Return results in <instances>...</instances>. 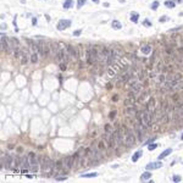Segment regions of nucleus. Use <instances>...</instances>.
Here are the masks:
<instances>
[{"label":"nucleus","mask_w":183,"mask_h":183,"mask_svg":"<svg viewBox=\"0 0 183 183\" xmlns=\"http://www.w3.org/2000/svg\"><path fill=\"white\" fill-rule=\"evenodd\" d=\"M125 132H126V134H125V144H126V146L127 148H131V146H133L134 144H136V136H134V132L132 131V129H129V128H125Z\"/></svg>","instance_id":"obj_1"},{"label":"nucleus","mask_w":183,"mask_h":183,"mask_svg":"<svg viewBox=\"0 0 183 183\" xmlns=\"http://www.w3.org/2000/svg\"><path fill=\"white\" fill-rule=\"evenodd\" d=\"M28 159H29V162H31V171H32V172H37V171L39 170L40 164L38 162L36 154H34V153H32V151H31V153H28Z\"/></svg>","instance_id":"obj_2"},{"label":"nucleus","mask_w":183,"mask_h":183,"mask_svg":"<svg viewBox=\"0 0 183 183\" xmlns=\"http://www.w3.org/2000/svg\"><path fill=\"white\" fill-rule=\"evenodd\" d=\"M12 166V156L11 155H5L1 154V168H10Z\"/></svg>","instance_id":"obj_3"},{"label":"nucleus","mask_w":183,"mask_h":183,"mask_svg":"<svg viewBox=\"0 0 183 183\" xmlns=\"http://www.w3.org/2000/svg\"><path fill=\"white\" fill-rule=\"evenodd\" d=\"M120 70H121V67H120L119 62L116 61V62H114L112 65L109 66V68H108V74H109L110 77H114V76H116V74L119 73Z\"/></svg>","instance_id":"obj_4"},{"label":"nucleus","mask_w":183,"mask_h":183,"mask_svg":"<svg viewBox=\"0 0 183 183\" xmlns=\"http://www.w3.org/2000/svg\"><path fill=\"white\" fill-rule=\"evenodd\" d=\"M66 51L70 56H72L73 59H79V54H78V49L76 46H72L70 44L66 45Z\"/></svg>","instance_id":"obj_5"},{"label":"nucleus","mask_w":183,"mask_h":183,"mask_svg":"<svg viewBox=\"0 0 183 183\" xmlns=\"http://www.w3.org/2000/svg\"><path fill=\"white\" fill-rule=\"evenodd\" d=\"M144 132H145L144 128H143L139 123L134 126V134H136L138 142H142V140H143V134H144Z\"/></svg>","instance_id":"obj_6"},{"label":"nucleus","mask_w":183,"mask_h":183,"mask_svg":"<svg viewBox=\"0 0 183 183\" xmlns=\"http://www.w3.org/2000/svg\"><path fill=\"white\" fill-rule=\"evenodd\" d=\"M117 59H119V53H117L116 50H110V55H109V57L106 59V65H108V66L112 65L114 62H116Z\"/></svg>","instance_id":"obj_7"},{"label":"nucleus","mask_w":183,"mask_h":183,"mask_svg":"<svg viewBox=\"0 0 183 183\" xmlns=\"http://www.w3.org/2000/svg\"><path fill=\"white\" fill-rule=\"evenodd\" d=\"M115 136H116V140H117V146L119 145H122L125 143V134L122 133L121 128H116L115 129Z\"/></svg>","instance_id":"obj_8"},{"label":"nucleus","mask_w":183,"mask_h":183,"mask_svg":"<svg viewBox=\"0 0 183 183\" xmlns=\"http://www.w3.org/2000/svg\"><path fill=\"white\" fill-rule=\"evenodd\" d=\"M71 26V21L70 20H60L59 23H57V29L59 31H64L66 29V27H70Z\"/></svg>","instance_id":"obj_9"},{"label":"nucleus","mask_w":183,"mask_h":183,"mask_svg":"<svg viewBox=\"0 0 183 183\" xmlns=\"http://www.w3.org/2000/svg\"><path fill=\"white\" fill-rule=\"evenodd\" d=\"M26 43L28 44V46H29V49L33 51V53H36V51H38V44H36L32 39H26Z\"/></svg>","instance_id":"obj_10"},{"label":"nucleus","mask_w":183,"mask_h":183,"mask_svg":"<svg viewBox=\"0 0 183 183\" xmlns=\"http://www.w3.org/2000/svg\"><path fill=\"white\" fill-rule=\"evenodd\" d=\"M66 55H67V54H65V49H60L59 53H57V55L55 56V59H56L59 62H62V61H65Z\"/></svg>","instance_id":"obj_11"},{"label":"nucleus","mask_w":183,"mask_h":183,"mask_svg":"<svg viewBox=\"0 0 183 183\" xmlns=\"http://www.w3.org/2000/svg\"><path fill=\"white\" fill-rule=\"evenodd\" d=\"M59 46H57V43H50V51H51V55L55 57L56 55H57V53H59Z\"/></svg>","instance_id":"obj_12"},{"label":"nucleus","mask_w":183,"mask_h":183,"mask_svg":"<svg viewBox=\"0 0 183 183\" xmlns=\"http://www.w3.org/2000/svg\"><path fill=\"white\" fill-rule=\"evenodd\" d=\"M109 55H110V49H109V48H103V49H101V53H100V55H99V57H101V59H108Z\"/></svg>","instance_id":"obj_13"},{"label":"nucleus","mask_w":183,"mask_h":183,"mask_svg":"<svg viewBox=\"0 0 183 183\" xmlns=\"http://www.w3.org/2000/svg\"><path fill=\"white\" fill-rule=\"evenodd\" d=\"M162 165L161 162H150L146 165V170H153V168H160Z\"/></svg>","instance_id":"obj_14"},{"label":"nucleus","mask_w":183,"mask_h":183,"mask_svg":"<svg viewBox=\"0 0 183 183\" xmlns=\"http://www.w3.org/2000/svg\"><path fill=\"white\" fill-rule=\"evenodd\" d=\"M154 108H155V99H154V98H150L149 101H148V104H146V109H148V110H153Z\"/></svg>","instance_id":"obj_15"},{"label":"nucleus","mask_w":183,"mask_h":183,"mask_svg":"<svg viewBox=\"0 0 183 183\" xmlns=\"http://www.w3.org/2000/svg\"><path fill=\"white\" fill-rule=\"evenodd\" d=\"M172 153V149H166L165 151H162L160 155H159V160H161V159H164V157H166L167 155H170Z\"/></svg>","instance_id":"obj_16"},{"label":"nucleus","mask_w":183,"mask_h":183,"mask_svg":"<svg viewBox=\"0 0 183 183\" xmlns=\"http://www.w3.org/2000/svg\"><path fill=\"white\" fill-rule=\"evenodd\" d=\"M171 99H172L173 103H178V101L181 100V94H179V93H174V94H172Z\"/></svg>","instance_id":"obj_17"},{"label":"nucleus","mask_w":183,"mask_h":183,"mask_svg":"<svg viewBox=\"0 0 183 183\" xmlns=\"http://www.w3.org/2000/svg\"><path fill=\"white\" fill-rule=\"evenodd\" d=\"M98 150H100V151H104V150H105V140H104V139L99 142V144H98Z\"/></svg>","instance_id":"obj_18"},{"label":"nucleus","mask_w":183,"mask_h":183,"mask_svg":"<svg viewBox=\"0 0 183 183\" xmlns=\"http://www.w3.org/2000/svg\"><path fill=\"white\" fill-rule=\"evenodd\" d=\"M150 51H151L150 45H144V46L142 48V53H143V54H149Z\"/></svg>","instance_id":"obj_19"},{"label":"nucleus","mask_w":183,"mask_h":183,"mask_svg":"<svg viewBox=\"0 0 183 183\" xmlns=\"http://www.w3.org/2000/svg\"><path fill=\"white\" fill-rule=\"evenodd\" d=\"M140 155H142V151H140V150H138L137 153H134V155H133L132 160H133L134 162H137V161H138V159L140 157Z\"/></svg>","instance_id":"obj_20"},{"label":"nucleus","mask_w":183,"mask_h":183,"mask_svg":"<svg viewBox=\"0 0 183 183\" xmlns=\"http://www.w3.org/2000/svg\"><path fill=\"white\" fill-rule=\"evenodd\" d=\"M150 177H151V173H150V172H144V173L142 174L140 179H142V181H145V179H150Z\"/></svg>","instance_id":"obj_21"},{"label":"nucleus","mask_w":183,"mask_h":183,"mask_svg":"<svg viewBox=\"0 0 183 183\" xmlns=\"http://www.w3.org/2000/svg\"><path fill=\"white\" fill-rule=\"evenodd\" d=\"M173 90H183V81L182 79L177 83V85L173 88Z\"/></svg>","instance_id":"obj_22"},{"label":"nucleus","mask_w":183,"mask_h":183,"mask_svg":"<svg viewBox=\"0 0 183 183\" xmlns=\"http://www.w3.org/2000/svg\"><path fill=\"white\" fill-rule=\"evenodd\" d=\"M98 173L97 172H90V173H85V174H82L81 177H85V178H92V177H97Z\"/></svg>","instance_id":"obj_23"},{"label":"nucleus","mask_w":183,"mask_h":183,"mask_svg":"<svg viewBox=\"0 0 183 183\" xmlns=\"http://www.w3.org/2000/svg\"><path fill=\"white\" fill-rule=\"evenodd\" d=\"M14 55H15V57H20V56H21V50H20L18 46H15V48H14Z\"/></svg>","instance_id":"obj_24"},{"label":"nucleus","mask_w":183,"mask_h":183,"mask_svg":"<svg viewBox=\"0 0 183 183\" xmlns=\"http://www.w3.org/2000/svg\"><path fill=\"white\" fill-rule=\"evenodd\" d=\"M136 103V98H128V99H126L125 100V105H131V104H134Z\"/></svg>","instance_id":"obj_25"},{"label":"nucleus","mask_w":183,"mask_h":183,"mask_svg":"<svg viewBox=\"0 0 183 183\" xmlns=\"http://www.w3.org/2000/svg\"><path fill=\"white\" fill-rule=\"evenodd\" d=\"M72 4H73L72 0H66V1L64 3V9H70L72 6Z\"/></svg>","instance_id":"obj_26"},{"label":"nucleus","mask_w":183,"mask_h":183,"mask_svg":"<svg viewBox=\"0 0 183 183\" xmlns=\"http://www.w3.org/2000/svg\"><path fill=\"white\" fill-rule=\"evenodd\" d=\"M137 111H136V109H134V106H131V108H127V110H126V114H129V115H133V114H136Z\"/></svg>","instance_id":"obj_27"},{"label":"nucleus","mask_w":183,"mask_h":183,"mask_svg":"<svg viewBox=\"0 0 183 183\" xmlns=\"http://www.w3.org/2000/svg\"><path fill=\"white\" fill-rule=\"evenodd\" d=\"M161 117H162V122H164V123H167V122L170 121V116H168V114H167V112H165Z\"/></svg>","instance_id":"obj_28"},{"label":"nucleus","mask_w":183,"mask_h":183,"mask_svg":"<svg viewBox=\"0 0 183 183\" xmlns=\"http://www.w3.org/2000/svg\"><path fill=\"white\" fill-rule=\"evenodd\" d=\"M27 61H28V57H27L26 55H23V54H22V55H21V61H20V62H21V65H26V64H27Z\"/></svg>","instance_id":"obj_29"},{"label":"nucleus","mask_w":183,"mask_h":183,"mask_svg":"<svg viewBox=\"0 0 183 183\" xmlns=\"http://www.w3.org/2000/svg\"><path fill=\"white\" fill-rule=\"evenodd\" d=\"M174 5H176V4H174V1H172V0H168V1L165 3V6H167V8H170V9H171V8H174Z\"/></svg>","instance_id":"obj_30"},{"label":"nucleus","mask_w":183,"mask_h":183,"mask_svg":"<svg viewBox=\"0 0 183 183\" xmlns=\"http://www.w3.org/2000/svg\"><path fill=\"white\" fill-rule=\"evenodd\" d=\"M112 27L116 28V29H121L122 26H121V23H120L119 21H114V22H112Z\"/></svg>","instance_id":"obj_31"},{"label":"nucleus","mask_w":183,"mask_h":183,"mask_svg":"<svg viewBox=\"0 0 183 183\" xmlns=\"http://www.w3.org/2000/svg\"><path fill=\"white\" fill-rule=\"evenodd\" d=\"M138 17H139V15H138V14H133V15H132V17H131V21H132V22H134V23H137V22H138Z\"/></svg>","instance_id":"obj_32"},{"label":"nucleus","mask_w":183,"mask_h":183,"mask_svg":"<svg viewBox=\"0 0 183 183\" xmlns=\"http://www.w3.org/2000/svg\"><path fill=\"white\" fill-rule=\"evenodd\" d=\"M31 61H32L33 64H36V62L38 61V55H37L36 53H33V54H32V56H31Z\"/></svg>","instance_id":"obj_33"},{"label":"nucleus","mask_w":183,"mask_h":183,"mask_svg":"<svg viewBox=\"0 0 183 183\" xmlns=\"http://www.w3.org/2000/svg\"><path fill=\"white\" fill-rule=\"evenodd\" d=\"M104 129H105L106 133H110V132H111V125H110V123H106V125L104 126Z\"/></svg>","instance_id":"obj_34"},{"label":"nucleus","mask_w":183,"mask_h":183,"mask_svg":"<svg viewBox=\"0 0 183 183\" xmlns=\"http://www.w3.org/2000/svg\"><path fill=\"white\" fill-rule=\"evenodd\" d=\"M165 51H166L168 55H172V56H173V54H174V51H173V49H172V48H166V49H165Z\"/></svg>","instance_id":"obj_35"},{"label":"nucleus","mask_w":183,"mask_h":183,"mask_svg":"<svg viewBox=\"0 0 183 183\" xmlns=\"http://www.w3.org/2000/svg\"><path fill=\"white\" fill-rule=\"evenodd\" d=\"M115 117H116V111H111V112L109 114V119H110V120H114Z\"/></svg>","instance_id":"obj_36"},{"label":"nucleus","mask_w":183,"mask_h":183,"mask_svg":"<svg viewBox=\"0 0 183 183\" xmlns=\"http://www.w3.org/2000/svg\"><path fill=\"white\" fill-rule=\"evenodd\" d=\"M157 146H159V145L154 143V144H149V146H148V149H149V150H154V149H156Z\"/></svg>","instance_id":"obj_37"},{"label":"nucleus","mask_w":183,"mask_h":183,"mask_svg":"<svg viewBox=\"0 0 183 183\" xmlns=\"http://www.w3.org/2000/svg\"><path fill=\"white\" fill-rule=\"evenodd\" d=\"M157 8H159V3H157V1H155V3L151 4V9H153V10H156Z\"/></svg>","instance_id":"obj_38"},{"label":"nucleus","mask_w":183,"mask_h":183,"mask_svg":"<svg viewBox=\"0 0 183 183\" xmlns=\"http://www.w3.org/2000/svg\"><path fill=\"white\" fill-rule=\"evenodd\" d=\"M172 181H173V182H179V181H181V177H179V176H173V177H172Z\"/></svg>","instance_id":"obj_39"},{"label":"nucleus","mask_w":183,"mask_h":183,"mask_svg":"<svg viewBox=\"0 0 183 183\" xmlns=\"http://www.w3.org/2000/svg\"><path fill=\"white\" fill-rule=\"evenodd\" d=\"M60 68L62 70V71H66V68H67V65H65V64H60Z\"/></svg>","instance_id":"obj_40"},{"label":"nucleus","mask_w":183,"mask_h":183,"mask_svg":"<svg viewBox=\"0 0 183 183\" xmlns=\"http://www.w3.org/2000/svg\"><path fill=\"white\" fill-rule=\"evenodd\" d=\"M165 78H166V77H165V74H161V76L159 77V83H162V82L165 81Z\"/></svg>","instance_id":"obj_41"},{"label":"nucleus","mask_w":183,"mask_h":183,"mask_svg":"<svg viewBox=\"0 0 183 183\" xmlns=\"http://www.w3.org/2000/svg\"><path fill=\"white\" fill-rule=\"evenodd\" d=\"M84 3H85V0H78V8H82Z\"/></svg>","instance_id":"obj_42"},{"label":"nucleus","mask_w":183,"mask_h":183,"mask_svg":"<svg viewBox=\"0 0 183 183\" xmlns=\"http://www.w3.org/2000/svg\"><path fill=\"white\" fill-rule=\"evenodd\" d=\"M159 21H160V22H166V21H167V17H166V16H162V17H160Z\"/></svg>","instance_id":"obj_43"},{"label":"nucleus","mask_w":183,"mask_h":183,"mask_svg":"<svg viewBox=\"0 0 183 183\" xmlns=\"http://www.w3.org/2000/svg\"><path fill=\"white\" fill-rule=\"evenodd\" d=\"M55 178H56L57 181H65L67 177H66V176H62V177H55Z\"/></svg>","instance_id":"obj_44"},{"label":"nucleus","mask_w":183,"mask_h":183,"mask_svg":"<svg viewBox=\"0 0 183 183\" xmlns=\"http://www.w3.org/2000/svg\"><path fill=\"white\" fill-rule=\"evenodd\" d=\"M181 108H183V100L179 101V103H177V109H181Z\"/></svg>","instance_id":"obj_45"},{"label":"nucleus","mask_w":183,"mask_h":183,"mask_svg":"<svg viewBox=\"0 0 183 183\" xmlns=\"http://www.w3.org/2000/svg\"><path fill=\"white\" fill-rule=\"evenodd\" d=\"M6 40H8V37H6L5 34H3V36H1V42H6Z\"/></svg>","instance_id":"obj_46"},{"label":"nucleus","mask_w":183,"mask_h":183,"mask_svg":"<svg viewBox=\"0 0 183 183\" xmlns=\"http://www.w3.org/2000/svg\"><path fill=\"white\" fill-rule=\"evenodd\" d=\"M111 100H112V101H117V100H119V95H114Z\"/></svg>","instance_id":"obj_47"},{"label":"nucleus","mask_w":183,"mask_h":183,"mask_svg":"<svg viewBox=\"0 0 183 183\" xmlns=\"http://www.w3.org/2000/svg\"><path fill=\"white\" fill-rule=\"evenodd\" d=\"M81 34V31H74L73 32V36H79Z\"/></svg>","instance_id":"obj_48"},{"label":"nucleus","mask_w":183,"mask_h":183,"mask_svg":"<svg viewBox=\"0 0 183 183\" xmlns=\"http://www.w3.org/2000/svg\"><path fill=\"white\" fill-rule=\"evenodd\" d=\"M106 88H108V89H111V88H112V84H111V83H108V84H106Z\"/></svg>","instance_id":"obj_49"},{"label":"nucleus","mask_w":183,"mask_h":183,"mask_svg":"<svg viewBox=\"0 0 183 183\" xmlns=\"http://www.w3.org/2000/svg\"><path fill=\"white\" fill-rule=\"evenodd\" d=\"M156 138H157V137H154V138H150V139H149V140H148L146 143H151V142H153V140H155Z\"/></svg>","instance_id":"obj_50"},{"label":"nucleus","mask_w":183,"mask_h":183,"mask_svg":"<svg viewBox=\"0 0 183 183\" xmlns=\"http://www.w3.org/2000/svg\"><path fill=\"white\" fill-rule=\"evenodd\" d=\"M144 25H145V26H150V22H149V21H145Z\"/></svg>","instance_id":"obj_51"},{"label":"nucleus","mask_w":183,"mask_h":183,"mask_svg":"<svg viewBox=\"0 0 183 183\" xmlns=\"http://www.w3.org/2000/svg\"><path fill=\"white\" fill-rule=\"evenodd\" d=\"M32 23H33V25H36V23H37V18H33V21H32Z\"/></svg>","instance_id":"obj_52"},{"label":"nucleus","mask_w":183,"mask_h":183,"mask_svg":"<svg viewBox=\"0 0 183 183\" xmlns=\"http://www.w3.org/2000/svg\"><path fill=\"white\" fill-rule=\"evenodd\" d=\"M93 3H95V4H98V3H99V0H93Z\"/></svg>","instance_id":"obj_53"},{"label":"nucleus","mask_w":183,"mask_h":183,"mask_svg":"<svg viewBox=\"0 0 183 183\" xmlns=\"http://www.w3.org/2000/svg\"><path fill=\"white\" fill-rule=\"evenodd\" d=\"M181 139H182V140H183V134H182V137H181Z\"/></svg>","instance_id":"obj_54"}]
</instances>
